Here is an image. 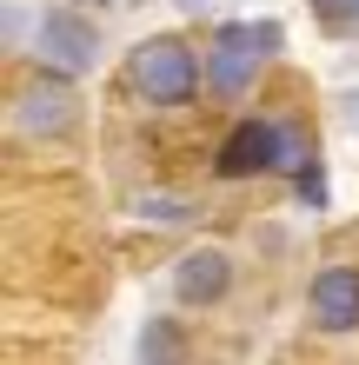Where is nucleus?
I'll return each instance as SVG.
<instances>
[{
    "mask_svg": "<svg viewBox=\"0 0 359 365\" xmlns=\"http://www.w3.org/2000/svg\"><path fill=\"white\" fill-rule=\"evenodd\" d=\"M306 166H313V140L300 133V126H280V166H273V173H293V180H300Z\"/></svg>",
    "mask_w": 359,
    "mask_h": 365,
    "instance_id": "obj_9",
    "label": "nucleus"
},
{
    "mask_svg": "<svg viewBox=\"0 0 359 365\" xmlns=\"http://www.w3.org/2000/svg\"><path fill=\"white\" fill-rule=\"evenodd\" d=\"M126 80L146 106H193L206 87V60L193 53V40L180 34H153L126 53Z\"/></svg>",
    "mask_w": 359,
    "mask_h": 365,
    "instance_id": "obj_1",
    "label": "nucleus"
},
{
    "mask_svg": "<svg viewBox=\"0 0 359 365\" xmlns=\"http://www.w3.org/2000/svg\"><path fill=\"white\" fill-rule=\"evenodd\" d=\"M306 312L320 332H353L359 326V266H320L306 286Z\"/></svg>",
    "mask_w": 359,
    "mask_h": 365,
    "instance_id": "obj_7",
    "label": "nucleus"
},
{
    "mask_svg": "<svg viewBox=\"0 0 359 365\" xmlns=\"http://www.w3.org/2000/svg\"><path fill=\"white\" fill-rule=\"evenodd\" d=\"M14 133L20 140H60L74 133V87L60 73H34L27 87H14Z\"/></svg>",
    "mask_w": 359,
    "mask_h": 365,
    "instance_id": "obj_4",
    "label": "nucleus"
},
{
    "mask_svg": "<svg viewBox=\"0 0 359 365\" xmlns=\"http://www.w3.org/2000/svg\"><path fill=\"white\" fill-rule=\"evenodd\" d=\"M280 166V126L273 120H240L213 153V180H260Z\"/></svg>",
    "mask_w": 359,
    "mask_h": 365,
    "instance_id": "obj_5",
    "label": "nucleus"
},
{
    "mask_svg": "<svg viewBox=\"0 0 359 365\" xmlns=\"http://www.w3.org/2000/svg\"><path fill=\"white\" fill-rule=\"evenodd\" d=\"M326 34H359V0H306Z\"/></svg>",
    "mask_w": 359,
    "mask_h": 365,
    "instance_id": "obj_10",
    "label": "nucleus"
},
{
    "mask_svg": "<svg viewBox=\"0 0 359 365\" xmlns=\"http://www.w3.org/2000/svg\"><path fill=\"white\" fill-rule=\"evenodd\" d=\"M100 53H107V40H100V27H93L80 7H47V14H40V27H34V60H40L47 73L80 80V73L100 67Z\"/></svg>",
    "mask_w": 359,
    "mask_h": 365,
    "instance_id": "obj_3",
    "label": "nucleus"
},
{
    "mask_svg": "<svg viewBox=\"0 0 359 365\" xmlns=\"http://www.w3.org/2000/svg\"><path fill=\"white\" fill-rule=\"evenodd\" d=\"M186 326L180 319H146L140 326V339H133V359L140 365H186Z\"/></svg>",
    "mask_w": 359,
    "mask_h": 365,
    "instance_id": "obj_8",
    "label": "nucleus"
},
{
    "mask_svg": "<svg viewBox=\"0 0 359 365\" xmlns=\"http://www.w3.org/2000/svg\"><path fill=\"white\" fill-rule=\"evenodd\" d=\"M273 47H280V27H273V20H226L213 34V47H206V87L220 100H240L253 80H260Z\"/></svg>",
    "mask_w": 359,
    "mask_h": 365,
    "instance_id": "obj_2",
    "label": "nucleus"
},
{
    "mask_svg": "<svg viewBox=\"0 0 359 365\" xmlns=\"http://www.w3.org/2000/svg\"><path fill=\"white\" fill-rule=\"evenodd\" d=\"M226 292H233V259H226L220 246H193V252L173 259V299L180 306L206 312V306H220Z\"/></svg>",
    "mask_w": 359,
    "mask_h": 365,
    "instance_id": "obj_6",
    "label": "nucleus"
}]
</instances>
